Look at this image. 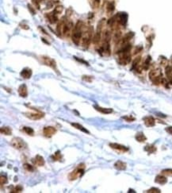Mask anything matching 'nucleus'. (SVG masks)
Returning <instances> with one entry per match:
<instances>
[{
	"label": "nucleus",
	"instance_id": "nucleus-1",
	"mask_svg": "<svg viewBox=\"0 0 172 193\" xmlns=\"http://www.w3.org/2000/svg\"><path fill=\"white\" fill-rule=\"evenodd\" d=\"M84 29V24L81 21H78L75 24L73 29V31L72 33V40L74 44L76 45H79L81 38H82V33Z\"/></svg>",
	"mask_w": 172,
	"mask_h": 193
},
{
	"label": "nucleus",
	"instance_id": "nucleus-2",
	"mask_svg": "<svg viewBox=\"0 0 172 193\" xmlns=\"http://www.w3.org/2000/svg\"><path fill=\"white\" fill-rule=\"evenodd\" d=\"M92 40H93V28L91 26H89L87 29H83L80 44L83 48L87 49Z\"/></svg>",
	"mask_w": 172,
	"mask_h": 193
},
{
	"label": "nucleus",
	"instance_id": "nucleus-3",
	"mask_svg": "<svg viewBox=\"0 0 172 193\" xmlns=\"http://www.w3.org/2000/svg\"><path fill=\"white\" fill-rule=\"evenodd\" d=\"M85 168H86L85 164H83V163L79 164L71 173H69V175H68L69 180H77L79 177H81L84 174Z\"/></svg>",
	"mask_w": 172,
	"mask_h": 193
},
{
	"label": "nucleus",
	"instance_id": "nucleus-4",
	"mask_svg": "<svg viewBox=\"0 0 172 193\" xmlns=\"http://www.w3.org/2000/svg\"><path fill=\"white\" fill-rule=\"evenodd\" d=\"M11 145L15 149L20 150V151H24V150H27V148H28L27 144L21 138H14L11 140Z\"/></svg>",
	"mask_w": 172,
	"mask_h": 193
},
{
	"label": "nucleus",
	"instance_id": "nucleus-5",
	"mask_svg": "<svg viewBox=\"0 0 172 193\" xmlns=\"http://www.w3.org/2000/svg\"><path fill=\"white\" fill-rule=\"evenodd\" d=\"M32 110L33 111H28V112L24 113L25 117H27V118L31 119V120H39L41 118H44V113L38 111L37 109H32Z\"/></svg>",
	"mask_w": 172,
	"mask_h": 193
},
{
	"label": "nucleus",
	"instance_id": "nucleus-6",
	"mask_svg": "<svg viewBox=\"0 0 172 193\" xmlns=\"http://www.w3.org/2000/svg\"><path fill=\"white\" fill-rule=\"evenodd\" d=\"M162 72L160 69H154L150 71L149 79L152 81L154 84H159L162 79Z\"/></svg>",
	"mask_w": 172,
	"mask_h": 193
},
{
	"label": "nucleus",
	"instance_id": "nucleus-7",
	"mask_svg": "<svg viewBox=\"0 0 172 193\" xmlns=\"http://www.w3.org/2000/svg\"><path fill=\"white\" fill-rule=\"evenodd\" d=\"M41 60H42V62L45 65L49 66L50 68H52L54 70H56V71H57V69H56V61H54L53 59H52L49 57L43 56V57H41Z\"/></svg>",
	"mask_w": 172,
	"mask_h": 193
},
{
	"label": "nucleus",
	"instance_id": "nucleus-8",
	"mask_svg": "<svg viewBox=\"0 0 172 193\" xmlns=\"http://www.w3.org/2000/svg\"><path fill=\"white\" fill-rule=\"evenodd\" d=\"M110 147L113 150H114L115 151L118 152V153H126V152L129 151L128 147L121 145V144H118V143H110Z\"/></svg>",
	"mask_w": 172,
	"mask_h": 193
},
{
	"label": "nucleus",
	"instance_id": "nucleus-9",
	"mask_svg": "<svg viewBox=\"0 0 172 193\" xmlns=\"http://www.w3.org/2000/svg\"><path fill=\"white\" fill-rule=\"evenodd\" d=\"M74 25L71 21H67L65 23L64 27V31H63V35L65 37H68L71 34V33L73 31Z\"/></svg>",
	"mask_w": 172,
	"mask_h": 193
},
{
	"label": "nucleus",
	"instance_id": "nucleus-10",
	"mask_svg": "<svg viewBox=\"0 0 172 193\" xmlns=\"http://www.w3.org/2000/svg\"><path fill=\"white\" fill-rule=\"evenodd\" d=\"M56 133V129L53 126H45L43 129V134L46 138H52Z\"/></svg>",
	"mask_w": 172,
	"mask_h": 193
},
{
	"label": "nucleus",
	"instance_id": "nucleus-11",
	"mask_svg": "<svg viewBox=\"0 0 172 193\" xmlns=\"http://www.w3.org/2000/svg\"><path fill=\"white\" fill-rule=\"evenodd\" d=\"M66 17H64L62 18V19L60 20L59 23L57 24V26H56V33L59 37H61L63 35V31H64V27L65 23L68 20H65Z\"/></svg>",
	"mask_w": 172,
	"mask_h": 193
},
{
	"label": "nucleus",
	"instance_id": "nucleus-12",
	"mask_svg": "<svg viewBox=\"0 0 172 193\" xmlns=\"http://www.w3.org/2000/svg\"><path fill=\"white\" fill-rule=\"evenodd\" d=\"M32 161L35 165H37V166H40V167L41 166H44V164H45V161H44V157L42 156L39 155V154L36 155V157H34V158H33Z\"/></svg>",
	"mask_w": 172,
	"mask_h": 193
},
{
	"label": "nucleus",
	"instance_id": "nucleus-13",
	"mask_svg": "<svg viewBox=\"0 0 172 193\" xmlns=\"http://www.w3.org/2000/svg\"><path fill=\"white\" fill-rule=\"evenodd\" d=\"M144 125L147 127H152L155 125V119L152 116H146L143 118Z\"/></svg>",
	"mask_w": 172,
	"mask_h": 193
},
{
	"label": "nucleus",
	"instance_id": "nucleus-14",
	"mask_svg": "<svg viewBox=\"0 0 172 193\" xmlns=\"http://www.w3.org/2000/svg\"><path fill=\"white\" fill-rule=\"evenodd\" d=\"M45 17L48 19V21L50 22L51 24H55L58 21V15H56L54 14L53 12H51V13H48V14H45Z\"/></svg>",
	"mask_w": 172,
	"mask_h": 193
},
{
	"label": "nucleus",
	"instance_id": "nucleus-15",
	"mask_svg": "<svg viewBox=\"0 0 172 193\" xmlns=\"http://www.w3.org/2000/svg\"><path fill=\"white\" fill-rule=\"evenodd\" d=\"M18 91L19 95L22 98H25L28 95V89H27V87L25 84H22L19 86Z\"/></svg>",
	"mask_w": 172,
	"mask_h": 193
},
{
	"label": "nucleus",
	"instance_id": "nucleus-16",
	"mask_svg": "<svg viewBox=\"0 0 172 193\" xmlns=\"http://www.w3.org/2000/svg\"><path fill=\"white\" fill-rule=\"evenodd\" d=\"M33 74V71L32 70L29 68H23L21 71V73H20V75L22 76L23 79H29L31 76H32Z\"/></svg>",
	"mask_w": 172,
	"mask_h": 193
},
{
	"label": "nucleus",
	"instance_id": "nucleus-17",
	"mask_svg": "<svg viewBox=\"0 0 172 193\" xmlns=\"http://www.w3.org/2000/svg\"><path fill=\"white\" fill-rule=\"evenodd\" d=\"M94 109L97 111H99L102 114H111L113 112V109L112 108H104V107H99V106H97V105H94Z\"/></svg>",
	"mask_w": 172,
	"mask_h": 193
},
{
	"label": "nucleus",
	"instance_id": "nucleus-18",
	"mask_svg": "<svg viewBox=\"0 0 172 193\" xmlns=\"http://www.w3.org/2000/svg\"><path fill=\"white\" fill-rule=\"evenodd\" d=\"M155 182L156 184H161V185H163L165 184H167V179L165 176L164 175H159L157 176L155 179Z\"/></svg>",
	"mask_w": 172,
	"mask_h": 193
},
{
	"label": "nucleus",
	"instance_id": "nucleus-19",
	"mask_svg": "<svg viewBox=\"0 0 172 193\" xmlns=\"http://www.w3.org/2000/svg\"><path fill=\"white\" fill-rule=\"evenodd\" d=\"M110 40H111V33L109 29H106L102 33V42L110 43Z\"/></svg>",
	"mask_w": 172,
	"mask_h": 193
},
{
	"label": "nucleus",
	"instance_id": "nucleus-20",
	"mask_svg": "<svg viewBox=\"0 0 172 193\" xmlns=\"http://www.w3.org/2000/svg\"><path fill=\"white\" fill-rule=\"evenodd\" d=\"M71 125L74 127V128L77 129V130H79L80 131H82L83 133H86V134H90V131L88 130H86V128H85L84 126H82V125H80L79 123H77V122H72L71 123Z\"/></svg>",
	"mask_w": 172,
	"mask_h": 193
},
{
	"label": "nucleus",
	"instance_id": "nucleus-21",
	"mask_svg": "<svg viewBox=\"0 0 172 193\" xmlns=\"http://www.w3.org/2000/svg\"><path fill=\"white\" fill-rule=\"evenodd\" d=\"M127 164L122 161H118L114 163V168L118 170H126Z\"/></svg>",
	"mask_w": 172,
	"mask_h": 193
},
{
	"label": "nucleus",
	"instance_id": "nucleus-22",
	"mask_svg": "<svg viewBox=\"0 0 172 193\" xmlns=\"http://www.w3.org/2000/svg\"><path fill=\"white\" fill-rule=\"evenodd\" d=\"M135 138L137 142H144L146 140H147V138L146 136L144 135V134L143 132H138L136 133V135H135Z\"/></svg>",
	"mask_w": 172,
	"mask_h": 193
},
{
	"label": "nucleus",
	"instance_id": "nucleus-23",
	"mask_svg": "<svg viewBox=\"0 0 172 193\" xmlns=\"http://www.w3.org/2000/svg\"><path fill=\"white\" fill-rule=\"evenodd\" d=\"M144 150H145L148 154H154V153L156 152L157 148L154 145H147L146 146L144 147Z\"/></svg>",
	"mask_w": 172,
	"mask_h": 193
},
{
	"label": "nucleus",
	"instance_id": "nucleus-24",
	"mask_svg": "<svg viewBox=\"0 0 172 193\" xmlns=\"http://www.w3.org/2000/svg\"><path fill=\"white\" fill-rule=\"evenodd\" d=\"M0 132L2 134L9 136L12 134V130L9 126H3L2 128L0 129Z\"/></svg>",
	"mask_w": 172,
	"mask_h": 193
},
{
	"label": "nucleus",
	"instance_id": "nucleus-25",
	"mask_svg": "<svg viewBox=\"0 0 172 193\" xmlns=\"http://www.w3.org/2000/svg\"><path fill=\"white\" fill-rule=\"evenodd\" d=\"M51 158H52V161H62L63 157H62V154H61L60 151L58 150V151H56V153H54L53 155H52Z\"/></svg>",
	"mask_w": 172,
	"mask_h": 193
},
{
	"label": "nucleus",
	"instance_id": "nucleus-26",
	"mask_svg": "<svg viewBox=\"0 0 172 193\" xmlns=\"http://www.w3.org/2000/svg\"><path fill=\"white\" fill-rule=\"evenodd\" d=\"M166 75L167 76V78L169 79V82L172 83V67L171 66H167L166 67Z\"/></svg>",
	"mask_w": 172,
	"mask_h": 193
},
{
	"label": "nucleus",
	"instance_id": "nucleus-27",
	"mask_svg": "<svg viewBox=\"0 0 172 193\" xmlns=\"http://www.w3.org/2000/svg\"><path fill=\"white\" fill-rule=\"evenodd\" d=\"M22 131H23L24 133H25L27 135H29V136L34 135V130H33V129L31 128V127L24 126V127H22Z\"/></svg>",
	"mask_w": 172,
	"mask_h": 193
},
{
	"label": "nucleus",
	"instance_id": "nucleus-28",
	"mask_svg": "<svg viewBox=\"0 0 172 193\" xmlns=\"http://www.w3.org/2000/svg\"><path fill=\"white\" fill-rule=\"evenodd\" d=\"M114 11V4L113 3H108L106 5V12L108 14H111Z\"/></svg>",
	"mask_w": 172,
	"mask_h": 193
},
{
	"label": "nucleus",
	"instance_id": "nucleus-29",
	"mask_svg": "<svg viewBox=\"0 0 172 193\" xmlns=\"http://www.w3.org/2000/svg\"><path fill=\"white\" fill-rule=\"evenodd\" d=\"M121 37H122V32L121 31H117V32L114 33V41L115 43H118L121 40Z\"/></svg>",
	"mask_w": 172,
	"mask_h": 193
},
{
	"label": "nucleus",
	"instance_id": "nucleus-30",
	"mask_svg": "<svg viewBox=\"0 0 172 193\" xmlns=\"http://www.w3.org/2000/svg\"><path fill=\"white\" fill-rule=\"evenodd\" d=\"M23 168H25L26 171L29 172H34V170H35V168H34V167H33V165H31V164H27V163H25V164H23Z\"/></svg>",
	"mask_w": 172,
	"mask_h": 193
},
{
	"label": "nucleus",
	"instance_id": "nucleus-31",
	"mask_svg": "<svg viewBox=\"0 0 172 193\" xmlns=\"http://www.w3.org/2000/svg\"><path fill=\"white\" fill-rule=\"evenodd\" d=\"M161 173L163 175L167 176H171L172 177V168H167L162 170Z\"/></svg>",
	"mask_w": 172,
	"mask_h": 193
},
{
	"label": "nucleus",
	"instance_id": "nucleus-32",
	"mask_svg": "<svg viewBox=\"0 0 172 193\" xmlns=\"http://www.w3.org/2000/svg\"><path fill=\"white\" fill-rule=\"evenodd\" d=\"M104 0H94L93 1V7L94 9H98L101 7L102 3H103Z\"/></svg>",
	"mask_w": 172,
	"mask_h": 193
},
{
	"label": "nucleus",
	"instance_id": "nucleus-33",
	"mask_svg": "<svg viewBox=\"0 0 172 193\" xmlns=\"http://www.w3.org/2000/svg\"><path fill=\"white\" fill-rule=\"evenodd\" d=\"M63 9H64V8H63L62 6H57V7H55V9H54V11H52V12H53L56 15H59V14L62 13Z\"/></svg>",
	"mask_w": 172,
	"mask_h": 193
},
{
	"label": "nucleus",
	"instance_id": "nucleus-34",
	"mask_svg": "<svg viewBox=\"0 0 172 193\" xmlns=\"http://www.w3.org/2000/svg\"><path fill=\"white\" fill-rule=\"evenodd\" d=\"M22 190H23V188H22V185H17L16 187H15L13 189L11 190V192H22Z\"/></svg>",
	"mask_w": 172,
	"mask_h": 193
},
{
	"label": "nucleus",
	"instance_id": "nucleus-35",
	"mask_svg": "<svg viewBox=\"0 0 172 193\" xmlns=\"http://www.w3.org/2000/svg\"><path fill=\"white\" fill-rule=\"evenodd\" d=\"M7 182L8 180L7 176H1V177H0V184H1V185L3 186V184H7Z\"/></svg>",
	"mask_w": 172,
	"mask_h": 193
},
{
	"label": "nucleus",
	"instance_id": "nucleus-36",
	"mask_svg": "<svg viewBox=\"0 0 172 193\" xmlns=\"http://www.w3.org/2000/svg\"><path fill=\"white\" fill-rule=\"evenodd\" d=\"M123 119H125L126 122H133L136 120V118L133 117L132 115H126V116H123L122 117Z\"/></svg>",
	"mask_w": 172,
	"mask_h": 193
},
{
	"label": "nucleus",
	"instance_id": "nucleus-37",
	"mask_svg": "<svg viewBox=\"0 0 172 193\" xmlns=\"http://www.w3.org/2000/svg\"><path fill=\"white\" fill-rule=\"evenodd\" d=\"M145 192L147 193H160L161 192V191L160 189H159L157 188H151L150 189H148L147 191H146Z\"/></svg>",
	"mask_w": 172,
	"mask_h": 193
},
{
	"label": "nucleus",
	"instance_id": "nucleus-38",
	"mask_svg": "<svg viewBox=\"0 0 172 193\" xmlns=\"http://www.w3.org/2000/svg\"><path fill=\"white\" fill-rule=\"evenodd\" d=\"M82 79L86 82L91 83L93 80V76H91V75H82Z\"/></svg>",
	"mask_w": 172,
	"mask_h": 193
},
{
	"label": "nucleus",
	"instance_id": "nucleus-39",
	"mask_svg": "<svg viewBox=\"0 0 172 193\" xmlns=\"http://www.w3.org/2000/svg\"><path fill=\"white\" fill-rule=\"evenodd\" d=\"M140 57H137L135 61H133V68H134L135 67H136L137 65H138V64H139V62H140Z\"/></svg>",
	"mask_w": 172,
	"mask_h": 193
},
{
	"label": "nucleus",
	"instance_id": "nucleus-40",
	"mask_svg": "<svg viewBox=\"0 0 172 193\" xmlns=\"http://www.w3.org/2000/svg\"><path fill=\"white\" fill-rule=\"evenodd\" d=\"M165 130H166V132L168 133L169 134L172 135V126H167V128L165 129Z\"/></svg>",
	"mask_w": 172,
	"mask_h": 193
},
{
	"label": "nucleus",
	"instance_id": "nucleus-41",
	"mask_svg": "<svg viewBox=\"0 0 172 193\" xmlns=\"http://www.w3.org/2000/svg\"><path fill=\"white\" fill-rule=\"evenodd\" d=\"M28 8H29L30 12L32 13V14H35V10H34V8H33L31 5H28Z\"/></svg>",
	"mask_w": 172,
	"mask_h": 193
},
{
	"label": "nucleus",
	"instance_id": "nucleus-42",
	"mask_svg": "<svg viewBox=\"0 0 172 193\" xmlns=\"http://www.w3.org/2000/svg\"><path fill=\"white\" fill-rule=\"evenodd\" d=\"M22 29H29V27L27 25H22Z\"/></svg>",
	"mask_w": 172,
	"mask_h": 193
},
{
	"label": "nucleus",
	"instance_id": "nucleus-43",
	"mask_svg": "<svg viewBox=\"0 0 172 193\" xmlns=\"http://www.w3.org/2000/svg\"><path fill=\"white\" fill-rule=\"evenodd\" d=\"M135 192V191H134V190L129 189V192Z\"/></svg>",
	"mask_w": 172,
	"mask_h": 193
}]
</instances>
